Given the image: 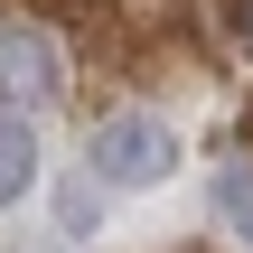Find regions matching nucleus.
I'll return each instance as SVG.
<instances>
[{"instance_id": "f257e3e1", "label": "nucleus", "mask_w": 253, "mask_h": 253, "mask_svg": "<svg viewBox=\"0 0 253 253\" xmlns=\"http://www.w3.org/2000/svg\"><path fill=\"white\" fill-rule=\"evenodd\" d=\"M84 160H94L103 188H160V178L178 169V131H169L160 113H113V122L84 141Z\"/></svg>"}, {"instance_id": "f03ea898", "label": "nucleus", "mask_w": 253, "mask_h": 253, "mask_svg": "<svg viewBox=\"0 0 253 253\" xmlns=\"http://www.w3.org/2000/svg\"><path fill=\"white\" fill-rule=\"evenodd\" d=\"M0 94H9V113L66 94V66H56V47H47V28H0Z\"/></svg>"}, {"instance_id": "7ed1b4c3", "label": "nucleus", "mask_w": 253, "mask_h": 253, "mask_svg": "<svg viewBox=\"0 0 253 253\" xmlns=\"http://www.w3.org/2000/svg\"><path fill=\"white\" fill-rule=\"evenodd\" d=\"M38 188V131H28V113H0V207H19Z\"/></svg>"}, {"instance_id": "20e7f679", "label": "nucleus", "mask_w": 253, "mask_h": 253, "mask_svg": "<svg viewBox=\"0 0 253 253\" xmlns=\"http://www.w3.org/2000/svg\"><path fill=\"white\" fill-rule=\"evenodd\" d=\"M216 207L235 216V235H244V253H253V160H244V169H225V178H216Z\"/></svg>"}, {"instance_id": "39448f33", "label": "nucleus", "mask_w": 253, "mask_h": 253, "mask_svg": "<svg viewBox=\"0 0 253 253\" xmlns=\"http://www.w3.org/2000/svg\"><path fill=\"white\" fill-rule=\"evenodd\" d=\"M94 188H103V178H75V188L56 197V216H66V235H84V225L103 216V197H94Z\"/></svg>"}, {"instance_id": "423d86ee", "label": "nucleus", "mask_w": 253, "mask_h": 253, "mask_svg": "<svg viewBox=\"0 0 253 253\" xmlns=\"http://www.w3.org/2000/svg\"><path fill=\"white\" fill-rule=\"evenodd\" d=\"M225 28H235V38L253 47V0H225Z\"/></svg>"}]
</instances>
